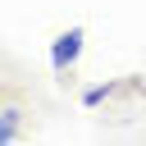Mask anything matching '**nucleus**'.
Returning <instances> with one entry per match:
<instances>
[{
	"mask_svg": "<svg viewBox=\"0 0 146 146\" xmlns=\"http://www.w3.org/2000/svg\"><path fill=\"white\" fill-rule=\"evenodd\" d=\"M82 100H87V105H100V100H105V87H91V91H87Z\"/></svg>",
	"mask_w": 146,
	"mask_h": 146,
	"instance_id": "nucleus-3",
	"label": "nucleus"
},
{
	"mask_svg": "<svg viewBox=\"0 0 146 146\" xmlns=\"http://www.w3.org/2000/svg\"><path fill=\"white\" fill-rule=\"evenodd\" d=\"M14 137H18V110H5V119H0V146L14 141Z\"/></svg>",
	"mask_w": 146,
	"mask_h": 146,
	"instance_id": "nucleus-2",
	"label": "nucleus"
},
{
	"mask_svg": "<svg viewBox=\"0 0 146 146\" xmlns=\"http://www.w3.org/2000/svg\"><path fill=\"white\" fill-rule=\"evenodd\" d=\"M78 50H82V27H73V32H64L59 41H55V55H50V64H55V73H64L73 59H78Z\"/></svg>",
	"mask_w": 146,
	"mask_h": 146,
	"instance_id": "nucleus-1",
	"label": "nucleus"
}]
</instances>
